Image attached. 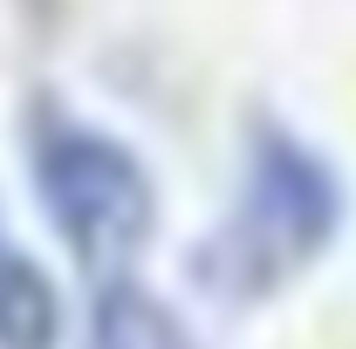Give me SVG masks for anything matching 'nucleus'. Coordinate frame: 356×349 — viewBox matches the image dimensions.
<instances>
[{"label":"nucleus","instance_id":"3","mask_svg":"<svg viewBox=\"0 0 356 349\" xmlns=\"http://www.w3.org/2000/svg\"><path fill=\"white\" fill-rule=\"evenodd\" d=\"M76 349H199V336L158 288H144L137 274H110V281H96Z\"/></svg>","mask_w":356,"mask_h":349},{"label":"nucleus","instance_id":"1","mask_svg":"<svg viewBox=\"0 0 356 349\" xmlns=\"http://www.w3.org/2000/svg\"><path fill=\"white\" fill-rule=\"evenodd\" d=\"M343 226V178L288 124L247 131L240 192L199 247V281L226 308H261L295 288Z\"/></svg>","mask_w":356,"mask_h":349},{"label":"nucleus","instance_id":"4","mask_svg":"<svg viewBox=\"0 0 356 349\" xmlns=\"http://www.w3.org/2000/svg\"><path fill=\"white\" fill-rule=\"evenodd\" d=\"M62 288L48 281V267L14 240L7 206H0V349H62Z\"/></svg>","mask_w":356,"mask_h":349},{"label":"nucleus","instance_id":"2","mask_svg":"<svg viewBox=\"0 0 356 349\" xmlns=\"http://www.w3.org/2000/svg\"><path fill=\"white\" fill-rule=\"evenodd\" d=\"M28 172L55 240L83 261L89 281L137 274L158 233V185L124 137L62 103H35L28 117Z\"/></svg>","mask_w":356,"mask_h":349}]
</instances>
